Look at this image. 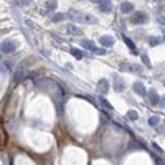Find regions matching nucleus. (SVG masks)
Returning a JSON list of instances; mask_svg holds the SVG:
<instances>
[{
    "label": "nucleus",
    "mask_w": 165,
    "mask_h": 165,
    "mask_svg": "<svg viewBox=\"0 0 165 165\" xmlns=\"http://www.w3.org/2000/svg\"><path fill=\"white\" fill-rule=\"evenodd\" d=\"M101 104L104 106V108L108 109V111H111V109H112V106L109 104V102H108V101H106V99H102V97H101Z\"/></svg>",
    "instance_id": "a211bd4d"
},
{
    "label": "nucleus",
    "mask_w": 165,
    "mask_h": 165,
    "mask_svg": "<svg viewBox=\"0 0 165 165\" xmlns=\"http://www.w3.org/2000/svg\"><path fill=\"white\" fill-rule=\"evenodd\" d=\"M121 10L124 12V13H129V12L134 10V5L130 4V2H124V4L121 5Z\"/></svg>",
    "instance_id": "6e6552de"
},
{
    "label": "nucleus",
    "mask_w": 165,
    "mask_h": 165,
    "mask_svg": "<svg viewBox=\"0 0 165 165\" xmlns=\"http://www.w3.org/2000/svg\"><path fill=\"white\" fill-rule=\"evenodd\" d=\"M149 122H150V126H157V124H158V117H150V121H149Z\"/></svg>",
    "instance_id": "aec40b11"
},
{
    "label": "nucleus",
    "mask_w": 165,
    "mask_h": 165,
    "mask_svg": "<svg viewBox=\"0 0 165 165\" xmlns=\"http://www.w3.org/2000/svg\"><path fill=\"white\" fill-rule=\"evenodd\" d=\"M66 18V15H63V13H56L53 17V22H61V20H65Z\"/></svg>",
    "instance_id": "dca6fc26"
},
{
    "label": "nucleus",
    "mask_w": 165,
    "mask_h": 165,
    "mask_svg": "<svg viewBox=\"0 0 165 165\" xmlns=\"http://www.w3.org/2000/svg\"><path fill=\"white\" fill-rule=\"evenodd\" d=\"M68 30H69V33H73V35H81V30H79V28H76V27L74 25H69L68 27Z\"/></svg>",
    "instance_id": "ddd939ff"
},
{
    "label": "nucleus",
    "mask_w": 165,
    "mask_h": 165,
    "mask_svg": "<svg viewBox=\"0 0 165 165\" xmlns=\"http://www.w3.org/2000/svg\"><path fill=\"white\" fill-rule=\"evenodd\" d=\"M124 41H126V45H127V46H129L130 48V50H132L134 51V53H136V46H134V43H132V40H129V38H127V36H124Z\"/></svg>",
    "instance_id": "4468645a"
},
{
    "label": "nucleus",
    "mask_w": 165,
    "mask_h": 165,
    "mask_svg": "<svg viewBox=\"0 0 165 165\" xmlns=\"http://www.w3.org/2000/svg\"><path fill=\"white\" fill-rule=\"evenodd\" d=\"M46 7H48V8H51V10H55V8H56V0H48Z\"/></svg>",
    "instance_id": "6ab92c4d"
},
{
    "label": "nucleus",
    "mask_w": 165,
    "mask_h": 165,
    "mask_svg": "<svg viewBox=\"0 0 165 165\" xmlns=\"http://www.w3.org/2000/svg\"><path fill=\"white\" fill-rule=\"evenodd\" d=\"M71 55L76 60H82V58H84V53H82L81 50H76V48H71Z\"/></svg>",
    "instance_id": "9d476101"
},
{
    "label": "nucleus",
    "mask_w": 165,
    "mask_h": 165,
    "mask_svg": "<svg viewBox=\"0 0 165 165\" xmlns=\"http://www.w3.org/2000/svg\"><path fill=\"white\" fill-rule=\"evenodd\" d=\"M22 2V5H30V4H33V0H20Z\"/></svg>",
    "instance_id": "4be33fe9"
},
{
    "label": "nucleus",
    "mask_w": 165,
    "mask_h": 165,
    "mask_svg": "<svg viewBox=\"0 0 165 165\" xmlns=\"http://www.w3.org/2000/svg\"><path fill=\"white\" fill-rule=\"evenodd\" d=\"M132 20H134L136 23H140V22L144 23V22H147V15H145V13H142V12H137V13H136V17H134Z\"/></svg>",
    "instance_id": "423d86ee"
},
{
    "label": "nucleus",
    "mask_w": 165,
    "mask_h": 165,
    "mask_svg": "<svg viewBox=\"0 0 165 165\" xmlns=\"http://www.w3.org/2000/svg\"><path fill=\"white\" fill-rule=\"evenodd\" d=\"M17 48H18V43L15 40H7V41H4V43L0 45V51H2V53H12V51H15Z\"/></svg>",
    "instance_id": "f257e3e1"
},
{
    "label": "nucleus",
    "mask_w": 165,
    "mask_h": 165,
    "mask_svg": "<svg viewBox=\"0 0 165 165\" xmlns=\"http://www.w3.org/2000/svg\"><path fill=\"white\" fill-rule=\"evenodd\" d=\"M162 41V38H158V36H150V38H149V43L152 45V46H155V45H158Z\"/></svg>",
    "instance_id": "f8f14e48"
},
{
    "label": "nucleus",
    "mask_w": 165,
    "mask_h": 165,
    "mask_svg": "<svg viewBox=\"0 0 165 165\" xmlns=\"http://www.w3.org/2000/svg\"><path fill=\"white\" fill-rule=\"evenodd\" d=\"M108 89H109V84H108V81H106V79L99 81V84H97V91H99V93H106Z\"/></svg>",
    "instance_id": "0eeeda50"
},
{
    "label": "nucleus",
    "mask_w": 165,
    "mask_h": 165,
    "mask_svg": "<svg viewBox=\"0 0 165 165\" xmlns=\"http://www.w3.org/2000/svg\"><path fill=\"white\" fill-rule=\"evenodd\" d=\"M127 117L132 119V121H136V119L139 117V116H137V112H136V111H129V112H127Z\"/></svg>",
    "instance_id": "f3484780"
},
{
    "label": "nucleus",
    "mask_w": 165,
    "mask_h": 165,
    "mask_svg": "<svg viewBox=\"0 0 165 165\" xmlns=\"http://www.w3.org/2000/svg\"><path fill=\"white\" fill-rule=\"evenodd\" d=\"M142 60H144V63L147 66H150V61H149V58H147V55H142Z\"/></svg>",
    "instance_id": "412c9836"
},
{
    "label": "nucleus",
    "mask_w": 165,
    "mask_h": 165,
    "mask_svg": "<svg viewBox=\"0 0 165 165\" xmlns=\"http://www.w3.org/2000/svg\"><path fill=\"white\" fill-rule=\"evenodd\" d=\"M150 102L152 104H158V94H157V91H150Z\"/></svg>",
    "instance_id": "9b49d317"
},
{
    "label": "nucleus",
    "mask_w": 165,
    "mask_h": 165,
    "mask_svg": "<svg viewBox=\"0 0 165 165\" xmlns=\"http://www.w3.org/2000/svg\"><path fill=\"white\" fill-rule=\"evenodd\" d=\"M93 2H101V0H93Z\"/></svg>",
    "instance_id": "5701e85b"
},
{
    "label": "nucleus",
    "mask_w": 165,
    "mask_h": 165,
    "mask_svg": "<svg viewBox=\"0 0 165 165\" xmlns=\"http://www.w3.org/2000/svg\"><path fill=\"white\" fill-rule=\"evenodd\" d=\"M76 22H82V23H97V20L93 17V15H79V17H74Z\"/></svg>",
    "instance_id": "f03ea898"
},
{
    "label": "nucleus",
    "mask_w": 165,
    "mask_h": 165,
    "mask_svg": "<svg viewBox=\"0 0 165 165\" xmlns=\"http://www.w3.org/2000/svg\"><path fill=\"white\" fill-rule=\"evenodd\" d=\"M82 46L86 48V50H91V51H93V53L97 50V48L94 46V43H93V41H91V40H84V41H82Z\"/></svg>",
    "instance_id": "1a4fd4ad"
},
{
    "label": "nucleus",
    "mask_w": 165,
    "mask_h": 165,
    "mask_svg": "<svg viewBox=\"0 0 165 165\" xmlns=\"http://www.w3.org/2000/svg\"><path fill=\"white\" fill-rule=\"evenodd\" d=\"M134 91H136L137 94H140V96H145V94H147V89H145V86H144L142 82H136V84H134Z\"/></svg>",
    "instance_id": "20e7f679"
},
{
    "label": "nucleus",
    "mask_w": 165,
    "mask_h": 165,
    "mask_svg": "<svg viewBox=\"0 0 165 165\" xmlns=\"http://www.w3.org/2000/svg\"><path fill=\"white\" fill-rule=\"evenodd\" d=\"M124 88H126V86H124V82H122L121 79H117V81H116V84H114V89L116 91H122Z\"/></svg>",
    "instance_id": "2eb2a0df"
},
{
    "label": "nucleus",
    "mask_w": 165,
    "mask_h": 165,
    "mask_svg": "<svg viewBox=\"0 0 165 165\" xmlns=\"http://www.w3.org/2000/svg\"><path fill=\"white\" fill-rule=\"evenodd\" d=\"M111 8H112V5H111L109 0H101L99 2V10L101 12H111Z\"/></svg>",
    "instance_id": "39448f33"
},
{
    "label": "nucleus",
    "mask_w": 165,
    "mask_h": 165,
    "mask_svg": "<svg viewBox=\"0 0 165 165\" xmlns=\"http://www.w3.org/2000/svg\"><path fill=\"white\" fill-rule=\"evenodd\" d=\"M99 43L102 45V46H112V45H114V38L109 36V35H104V36L99 38Z\"/></svg>",
    "instance_id": "7ed1b4c3"
}]
</instances>
